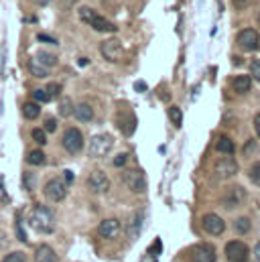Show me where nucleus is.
I'll list each match as a JSON object with an SVG mask.
<instances>
[{"mask_svg":"<svg viewBox=\"0 0 260 262\" xmlns=\"http://www.w3.org/2000/svg\"><path fill=\"white\" fill-rule=\"evenodd\" d=\"M53 224H55V215H53V209H49L47 205H37L31 213V226L37 230V232H43V234H51L53 232Z\"/></svg>","mask_w":260,"mask_h":262,"instance_id":"1","label":"nucleus"},{"mask_svg":"<svg viewBox=\"0 0 260 262\" xmlns=\"http://www.w3.org/2000/svg\"><path fill=\"white\" fill-rule=\"evenodd\" d=\"M112 146H114V138H112V134H96L92 140H90V146H88V155L92 157V159H102V157H106L110 150H112Z\"/></svg>","mask_w":260,"mask_h":262,"instance_id":"2","label":"nucleus"},{"mask_svg":"<svg viewBox=\"0 0 260 262\" xmlns=\"http://www.w3.org/2000/svg\"><path fill=\"white\" fill-rule=\"evenodd\" d=\"M100 51H102V57L110 63H116L124 57V47L118 39H106L102 45H100Z\"/></svg>","mask_w":260,"mask_h":262,"instance_id":"3","label":"nucleus"},{"mask_svg":"<svg viewBox=\"0 0 260 262\" xmlns=\"http://www.w3.org/2000/svg\"><path fill=\"white\" fill-rule=\"evenodd\" d=\"M236 43L244 49V51H258L260 49V35L254 29H242L236 37Z\"/></svg>","mask_w":260,"mask_h":262,"instance_id":"4","label":"nucleus"},{"mask_svg":"<svg viewBox=\"0 0 260 262\" xmlns=\"http://www.w3.org/2000/svg\"><path fill=\"white\" fill-rule=\"evenodd\" d=\"M124 183L130 191L134 193H144L146 191V175L140 171V169H132L128 173H124Z\"/></svg>","mask_w":260,"mask_h":262,"instance_id":"5","label":"nucleus"},{"mask_svg":"<svg viewBox=\"0 0 260 262\" xmlns=\"http://www.w3.org/2000/svg\"><path fill=\"white\" fill-rule=\"evenodd\" d=\"M226 258L230 262H246L248 260V246L240 240H232L226 244Z\"/></svg>","mask_w":260,"mask_h":262,"instance_id":"6","label":"nucleus"},{"mask_svg":"<svg viewBox=\"0 0 260 262\" xmlns=\"http://www.w3.org/2000/svg\"><path fill=\"white\" fill-rule=\"evenodd\" d=\"M88 189L92 193H106L110 189V179L104 171H94L90 177H88Z\"/></svg>","mask_w":260,"mask_h":262,"instance_id":"7","label":"nucleus"},{"mask_svg":"<svg viewBox=\"0 0 260 262\" xmlns=\"http://www.w3.org/2000/svg\"><path fill=\"white\" fill-rule=\"evenodd\" d=\"M201 226H203V230H205L209 236H222V234L226 232V222H224L220 215H215V213L203 215Z\"/></svg>","mask_w":260,"mask_h":262,"instance_id":"8","label":"nucleus"},{"mask_svg":"<svg viewBox=\"0 0 260 262\" xmlns=\"http://www.w3.org/2000/svg\"><path fill=\"white\" fill-rule=\"evenodd\" d=\"M61 142H63V146L67 152L75 155V152H79L81 146H83V134L77 130V128H67Z\"/></svg>","mask_w":260,"mask_h":262,"instance_id":"9","label":"nucleus"},{"mask_svg":"<svg viewBox=\"0 0 260 262\" xmlns=\"http://www.w3.org/2000/svg\"><path fill=\"white\" fill-rule=\"evenodd\" d=\"M43 193H45L47 199L59 203V201H63L65 195H67V185H65V181H61V179H53V181H49V183L43 187Z\"/></svg>","mask_w":260,"mask_h":262,"instance_id":"10","label":"nucleus"},{"mask_svg":"<svg viewBox=\"0 0 260 262\" xmlns=\"http://www.w3.org/2000/svg\"><path fill=\"white\" fill-rule=\"evenodd\" d=\"M191 262H215V248L211 244H197L189 250Z\"/></svg>","mask_w":260,"mask_h":262,"instance_id":"11","label":"nucleus"},{"mask_svg":"<svg viewBox=\"0 0 260 262\" xmlns=\"http://www.w3.org/2000/svg\"><path fill=\"white\" fill-rule=\"evenodd\" d=\"M213 173L220 179H230V177H234L238 173V163L232 161V159H220L215 163V167H213Z\"/></svg>","mask_w":260,"mask_h":262,"instance_id":"12","label":"nucleus"},{"mask_svg":"<svg viewBox=\"0 0 260 262\" xmlns=\"http://www.w3.org/2000/svg\"><path fill=\"white\" fill-rule=\"evenodd\" d=\"M98 234L106 240H114L118 234H120V222L116 217H108V220H102L100 226H98Z\"/></svg>","mask_w":260,"mask_h":262,"instance_id":"13","label":"nucleus"},{"mask_svg":"<svg viewBox=\"0 0 260 262\" xmlns=\"http://www.w3.org/2000/svg\"><path fill=\"white\" fill-rule=\"evenodd\" d=\"M73 118L79 120V122H92L94 120V108L90 104L81 102V104H77L73 108Z\"/></svg>","mask_w":260,"mask_h":262,"instance_id":"14","label":"nucleus"},{"mask_svg":"<svg viewBox=\"0 0 260 262\" xmlns=\"http://www.w3.org/2000/svg\"><path fill=\"white\" fill-rule=\"evenodd\" d=\"M116 124H118V128L124 132L126 136H130L134 128H136V118H134V114H128V112H122L120 116H118V120H116Z\"/></svg>","mask_w":260,"mask_h":262,"instance_id":"15","label":"nucleus"},{"mask_svg":"<svg viewBox=\"0 0 260 262\" xmlns=\"http://www.w3.org/2000/svg\"><path fill=\"white\" fill-rule=\"evenodd\" d=\"M232 88L236 94H248L252 88V77L250 75H236L232 79Z\"/></svg>","mask_w":260,"mask_h":262,"instance_id":"16","label":"nucleus"},{"mask_svg":"<svg viewBox=\"0 0 260 262\" xmlns=\"http://www.w3.org/2000/svg\"><path fill=\"white\" fill-rule=\"evenodd\" d=\"M35 260L37 262H59L57 254L53 252V248H49L47 244H41L35 252Z\"/></svg>","mask_w":260,"mask_h":262,"instance_id":"17","label":"nucleus"},{"mask_svg":"<svg viewBox=\"0 0 260 262\" xmlns=\"http://www.w3.org/2000/svg\"><path fill=\"white\" fill-rule=\"evenodd\" d=\"M90 27H92L94 31H98V33H116V25L110 23L108 18H104V16H96Z\"/></svg>","mask_w":260,"mask_h":262,"instance_id":"18","label":"nucleus"},{"mask_svg":"<svg viewBox=\"0 0 260 262\" xmlns=\"http://www.w3.org/2000/svg\"><path fill=\"white\" fill-rule=\"evenodd\" d=\"M244 189L242 187H234V189H230L228 191V195L224 197V203L228 205V207H236V205H240L242 201H244Z\"/></svg>","mask_w":260,"mask_h":262,"instance_id":"19","label":"nucleus"},{"mask_svg":"<svg viewBox=\"0 0 260 262\" xmlns=\"http://www.w3.org/2000/svg\"><path fill=\"white\" fill-rule=\"evenodd\" d=\"M215 150L222 152V155H234V152H236V144H234L232 138H228V136H220L218 142H215Z\"/></svg>","mask_w":260,"mask_h":262,"instance_id":"20","label":"nucleus"},{"mask_svg":"<svg viewBox=\"0 0 260 262\" xmlns=\"http://www.w3.org/2000/svg\"><path fill=\"white\" fill-rule=\"evenodd\" d=\"M140 226H142V211L138 209L128 222V230H126V232H128L130 238H136V236L140 234Z\"/></svg>","mask_w":260,"mask_h":262,"instance_id":"21","label":"nucleus"},{"mask_svg":"<svg viewBox=\"0 0 260 262\" xmlns=\"http://www.w3.org/2000/svg\"><path fill=\"white\" fill-rule=\"evenodd\" d=\"M23 116H25L27 120L39 118V116H41V106H39V102H27V104H23Z\"/></svg>","mask_w":260,"mask_h":262,"instance_id":"22","label":"nucleus"},{"mask_svg":"<svg viewBox=\"0 0 260 262\" xmlns=\"http://www.w3.org/2000/svg\"><path fill=\"white\" fill-rule=\"evenodd\" d=\"M29 71H31V73H33L35 77H41V79L49 75V67H45V66H43V63H39L37 59L29 63Z\"/></svg>","mask_w":260,"mask_h":262,"instance_id":"23","label":"nucleus"},{"mask_svg":"<svg viewBox=\"0 0 260 262\" xmlns=\"http://www.w3.org/2000/svg\"><path fill=\"white\" fill-rule=\"evenodd\" d=\"M27 161H29L31 165H35V167H41V165H45V163H47V159H45V152H43V150H31V152L27 155Z\"/></svg>","mask_w":260,"mask_h":262,"instance_id":"24","label":"nucleus"},{"mask_svg":"<svg viewBox=\"0 0 260 262\" xmlns=\"http://www.w3.org/2000/svg\"><path fill=\"white\" fill-rule=\"evenodd\" d=\"M96 16H98V14H96V10H94V8H90V6H81V8H79V20H81V23L92 25Z\"/></svg>","mask_w":260,"mask_h":262,"instance_id":"25","label":"nucleus"},{"mask_svg":"<svg viewBox=\"0 0 260 262\" xmlns=\"http://www.w3.org/2000/svg\"><path fill=\"white\" fill-rule=\"evenodd\" d=\"M37 61L43 63L45 67L57 66V57H55L53 53H47V51H39V53H37Z\"/></svg>","mask_w":260,"mask_h":262,"instance_id":"26","label":"nucleus"},{"mask_svg":"<svg viewBox=\"0 0 260 262\" xmlns=\"http://www.w3.org/2000/svg\"><path fill=\"white\" fill-rule=\"evenodd\" d=\"M250 228H252V224H250V220L248 217H238L236 222H234V230L238 232V234H248L250 232Z\"/></svg>","mask_w":260,"mask_h":262,"instance_id":"27","label":"nucleus"},{"mask_svg":"<svg viewBox=\"0 0 260 262\" xmlns=\"http://www.w3.org/2000/svg\"><path fill=\"white\" fill-rule=\"evenodd\" d=\"M167 114H169V120H171V122H173V124H175L177 128H179V126L183 124V112H181V110H179L177 106H171Z\"/></svg>","mask_w":260,"mask_h":262,"instance_id":"28","label":"nucleus"},{"mask_svg":"<svg viewBox=\"0 0 260 262\" xmlns=\"http://www.w3.org/2000/svg\"><path fill=\"white\" fill-rule=\"evenodd\" d=\"M31 136H33V140H35L37 144H41V146L47 142V134H45V130H43V128H33Z\"/></svg>","mask_w":260,"mask_h":262,"instance_id":"29","label":"nucleus"},{"mask_svg":"<svg viewBox=\"0 0 260 262\" xmlns=\"http://www.w3.org/2000/svg\"><path fill=\"white\" fill-rule=\"evenodd\" d=\"M59 114L65 116V118H67V116H73V106H71V102H69L67 98L59 104Z\"/></svg>","mask_w":260,"mask_h":262,"instance_id":"30","label":"nucleus"},{"mask_svg":"<svg viewBox=\"0 0 260 262\" xmlns=\"http://www.w3.org/2000/svg\"><path fill=\"white\" fill-rule=\"evenodd\" d=\"M45 92H47V96L53 100V98H57V96L61 94V85H59V83H49Z\"/></svg>","mask_w":260,"mask_h":262,"instance_id":"31","label":"nucleus"},{"mask_svg":"<svg viewBox=\"0 0 260 262\" xmlns=\"http://www.w3.org/2000/svg\"><path fill=\"white\" fill-rule=\"evenodd\" d=\"M33 100H35V102H39V104H43V102H49L51 98L47 96V92H45V90H35V92H33Z\"/></svg>","mask_w":260,"mask_h":262,"instance_id":"32","label":"nucleus"},{"mask_svg":"<svg viewBox=\"0 0 260 262\" xmlns=\"http://www.w3.org/2000/svg\"><path fill=\"white\" fill-rule=\"evenodd\" d=\"M256 150H258V142H256V140H248L246 146H244V157H250V155H254Z\"/></svg>","mask_w":260,"mask_h":262,"instance_id":"33","label":"nucleus"},{"mask_svg":"<svg viewBox=\"0 0 260 262\" xmlns=\"http://www.w3.org/2000/svg\"><path fill=\"white\" fill-rule=\"evenodd\" d=\"M23 183H25V189H27V191H33V189H35V177H33L31 173H25V175H23Z\"/></svg>","mask_w":260,"mask_h":262,"instance_id":"34","label":"nucleus"},{"mask_svg":"<svg viewBox=\"0 0 260 262\" xmlns=\"http://www.w3.org/2000/svg\"><path fill=\"white\" fill-rule=\"evenodd\" d=\"M2 262H27V256L23 252H10Z\"/></svg>","mask_w":260,"mask_h":262,"instance_id":"35","label":"nucleus"},{"mask_svg":"<svg viewBox=\"0 0 260 262\" xmlns=\"http://www.w3.org/2000/svg\"><path fill=\"white\" fill-rule=\"evenodd\" d=\"M250 179L254 181V185H258L260 187V161L258 163H254V167L250 169Z\"/></svg>","mask_w":260,"mask_h":262,"instance_id":"36","label":"nucleus"},{"mask_svg":"<svg viewBox=\"0 0 260 262\" xmlns=\"http://www.w3.org/2000/svg\"><path fill=\"white\" fill-rule=\"evenodd\" d=\"M250 73H252V77L260 81V59H254L252 63H250Z\"/></svg>","mask_w":260,"mask_h":262,"instance_id":"37","label":"nucleus"},{"mask_svg":"<svg viewBox=\"0 0 260 262\" xmlns=\"http://www.w3.org/2000/svg\"><path fill=\"white\" fill-rule=\"evenodd\" d=\"M250 2H252V0H232V4H234L236 10H244V8H248Z\"/></svg>","mask_w":260,"mask_h":262,"instance_id":"38","label":"nucleus"},{"mask_svg":"<svg viewBox=\"0 0 260 262\" xmlns=\"http://www.w3.org/2000/svg\"><path fill=\"white\" fill-rule=\"evenodd\" d=\"M57 128V120L55 118H47L45 120V132H55Z\"/></svg>","mask_w":260,"mask_h":262,"instance_id":"39","label":"nucleus"},{"mask_svg":"<svg viewBox=\"0 0 260 262\" xmlns=\"http://www.w3.org/2000/svg\"><path fill=\"white\" fill-rule=\"evenodd\" d=\"M37 39H39L41 43H51V45H55V43H57V39H53V37H49V35H45V33H39V35H37Z\"/></svg>","mask_w":260,"mask_h":262,"instance_id":"40","label":"nucleus"},{"mask_svg":"<svg viewBox=\"0 0 260 262\" xmlns=\"http://www.w3.org/2000/svg\"><path fill=\"white\" fill-rule=\"evenodd\" d=\"M128 161V155L126 152H122V155H118L116 159H114V167H124V163Z\"/></svg>","mask_w":260,"mask_h":262,"instance_id":"41","label":"nucleus"},{"mask_svg":"<svg viewBox=\"0 0 260 262\" xmlns=\"http://www.w3.org/2000/svg\"><path fill=\"white\" fill-rule=\"evenodd\" d=\"M79 0H59V8L61 10H69V8H73V4H77Z\"/></svg>","mask_w":260,"mask_h":262,"instance_id":"42","label":"nucleus"},{"mask_svg":"<svg viewBox=\"0 0 260 262\" xmlns=\"http://www.w3.org/2000/svg\"><path fill=\"white\" fill-rule=\"evenodd\" d=\"M150 254H159L161 252V240H155V244H153V248L148 250Z\"/></svg>","mask_w":260,"mask_h":262,"instance_id":"43","label":"nucleus"},{"mask_svg":"<svg viewBox=\"0 0 260 262\" xmlns=\"http://www.w3.org/2000/svg\"><path fill=\"white\" fill-rule=\"evenodd\" d=\"M134 90H136V92H146V83H144V81H136V83H134Z\"/></svg>","mask_w":260,"mask_h":262,"instance_id":"44","label":"nucleus"},{"mask_svg":"<svg viewBox=\"0 0 260 262\" xmlns=\"http://www.w3.org/2000/svg\"><path fill=\"white\" fill-rule=\"evenodd\" d=\"M63 179H65V183H73V173H71V171H65Z\"/></svg>","mask_w":260,"mask_h":262,"instance_id":"45","label":"nucleus"},{"mask_svg":"<svg viewBox=\"0 0 260 262\" xmlns=\"http://www.w3.org/2000/svg\"><path fill=\"white\" fill-rule=\"evenodd\" d=\"M254 128H256V134L260 136V114L254 116Z\"/></svg>","mask_w":260,"mask_h":262,"instance_id":"46","label":"nucleus"},{"mask_svg":"<svg viewBox=\"0 0 260 262\" xmlns=\"http://www.w3.org/2000/svg\"><path fill=\"white\" fill-rule=\"evenodd\" d=\"M254 256H256V260L260 262V242L256 244V246H254Z\"/></svg>","mask_w":260,"mask_h":262,"instance_id":"47","label":"nucleus"},{"mask_svg":"<svg viewBox=\"0 0 260 262\" xmlns=\"http://www.w3.org/2000/svg\"><path fill=\"white\" fill-rule=\"evenodd\" d=\"M35 2H37L39 6H47V4H51L53 0H35Z\"/></svg>","mask_w":260,"mask_h":262,"instance_id":"48","label":"nucleus"},{"mask_svg":"<svg viewBox=\"0 0 260 262\" xmlns=\"http://www.w3.org/2000/svg\"><path fill=\"white\" fill-rule=\"evenodd\" d=\"M258 25H260V12H258Z\"/></svg>","mask_w":260,"mask_h":262,"instance_id":"49","label":"nucleus"}]
</instances>
